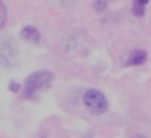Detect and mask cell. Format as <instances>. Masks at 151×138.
<instances>
[{
  "label": "cell",
  "mask_w": 151,
  "mask_h": 138,
  "mask_svg": "<svg viewBox=\"0 0 151 138\" xmlns=\"http://www.w3.org/2000/svg\"><path fill=\"white\" fill-rule=\"evenodd\" d=\"M83 103L96 115L104 114V113L108 110V108H109L108 99L104 96V93L100 92L99 90H94V89L87 90L85 92Z\"/></svg>",
  "instance_id": "obj_2"
},
{
  "label": "cell",
  "mask_w": 151,
  "mask_h": 138,
  "mask_svg": "<svg viewBox=\"0 0 151 138\" xmlns=\"http://www.w3.org/2000/svg\"><path fill=\"white\" fill-rule=\"evenodd\" d=\"M21 35L23 39H26L30 43H39L41 39L40 32L33 26H27L21 30Z\"/></svg>",
  "instance_id": "obj_4"
},
{
  "label": "cell",
  "mask_w": 151,
  "mask_h": 138,
  "mask_svg": "<svg viewBox=\"0 0 151 138\" xmlns=\"http://www.w3.org/2000/svg\"><path fill=\"white\" fill-rule=\"evenodd\" d=\"M0 5H1V7H0V10H1V22H0V24H1V28L5 26V21H6V6H5V3L1 0V3H0Z\"/></svg>",
  "instance_id": "obj_7"
},
{
  "label": "cell",
  "mask_w": 151,
  "mask_h": 138,
  "mask_svg": "<svg viewBox=\"0 0 151 138\" xmlns=\"http://www.w3.org/2000/svg\"><path fill=\"white\" fill-rule=\"evenodd\" d=\"M53 80L55 75L50 70H37L30 74L26 80L23 96L26 98H35L41 91L48 89Z\"/></svg>",
  "instance_id": "obj_1"
},
{
  "label": "cell",
  "mask_w": 151,
  "mask_h": 138,
  "mask_svg": "<svg viewBox=\"0 0 151 138\" xmlns=\"http://www.w3.org/2000/svg\"><path fill=\"white\" fill-rule=\"evenodd\" d=\"M9 89H10L11 91H14V92H17V91H19V89H21V85H19L18 82L11 81V84H10V86H9Z\"/></svg>",
  "instance_id": "obj_8"
},
{
  "label": "cell",
  "mask_w": 151,
  "mask_h": 138,
  "mask_svg": "<svg viewBox=\"0 0 151 138\" xmlns=\"http://www.w3.org/2000/svg\"><path fill=\"white\" fill-rule=\"evenodd\" d=\"M147 59V52L145 50H134L128 55V58L126 61L127 66H140L145 63Z\"/></svg>",
  "instance_id": "obj_3"
},
{
  "label": "cell",
  "mask_w": 151,
  "mask_h": 138,
  "mask_svg": "<svg viewBox=\"0 0 151 138\" xmlns=\"http://www.w3.org/2000/svg\"><path fill=\"white\" fill-rule=\"evenodd\" d=\"M108 6V0H94L93 1V9L96 12L100 14L103 12Z\"/></svg>",
  "instance_id": "obj_6"
},
{
  "label": "cell",
  "mask_w": 151,
  "mask_h": 138,
  "mask_svg": "<svg viewBox=\"0 0 151 138\" xmlns=\"http://www.w3.org/2000/svg\"><path fill=\"white\" fill-rule=\"evenodd\" d=\"M133 3L135 4H139V5H147L149 4V0H133Z\"/></svg>",
  "instance_id": "obj_9"
},
{
  "label": "cell",
  "mask_w": 151,
  "mask_h": 138,
  "mask_svg": "<svg viewBox=\"0 0 151 138\" xmlns=\"http://www.w3.org/2000/svg\"><path fill=\"white\" fill-rule=\"evenodd\" d=\"M145 9H146V6L135 4V3H133V5H132V12L135 17H143L145 14Z\"/></svg>",
  "instance_id": "obj_5"
}]
</instances>
